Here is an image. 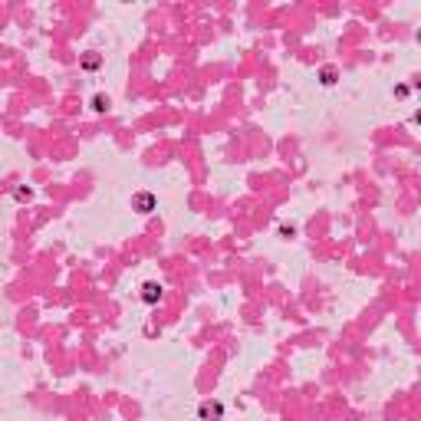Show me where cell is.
<instances>
[{
	"mask_svg": "<svg viewBox=\"0 0 421 421\" xmlns=\"http://www.w3.org/2000/svg\"><path fill=\"white\" fill-rule=\"evenodd\" d=\"M142 300H145V303L161 300V286H158V283H145V286H142Z\"/></svg>",
	"mask_w": 421,
	"mask_h": 421,
	"instance_id": "obj_1",
	"label": "cell"
},
{
	"mask_svg": "<svg viewBox=\"0 0 421 421\" xmlns=\"http://www.w3.org/2000/svg\"><path fill=\"white\" fill-rule=\"evenodd\" d=\"M135 204H138V210H142V214H152L155 198H152V194H138V198H135Z\"/></svg>",
	"mask_w": 421,
	"mask_h": 421,
	"instance_id": "obj_2",
	"label": "cell"
}]
</instances>
